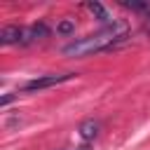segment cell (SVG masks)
<instances>
[{"mask_svg":"<svg viewBox=\"0 0 150 150\" xmlns=\"http://www.w3.org/2000/svg\"><path fill=\"white\" fill-rule=\"evenodd\" d=\"M127 40H129L127 26L120 23V21H112L101 33L87 35V38L73 40L70 45H66L63 47V54L66 56H73V59H84V56H91V54H98V52H110V49L124 45Z\"/></svg>","mask_w":150,"mask_h":150,"instance_id":"cell-1","label":"cell"},{"mask_svg":"<svg viewBox=\"0 0 150 150\" xmlns=\"http://www.w3.org/2000/svg\"><path fill=\"white\" fill-rule=\"evenodd\" d=\"M75 77V73H61V75H42V77H35L30 82L23 84V91H40V89H47V87H54V84H61L66 80Z\"/></svg>","mask_w":150,"mask_h":150,"instance_id":"cell-2","label":"cell"},{"mask_svg":"<svg viewBox=\"0 0 150 150\" xmlns=\"http://www.w3.org/2000/svg\"><path fill=\"white\" fill-rule=\"evenodd\" d=\"M47 35H49V26H47L45 21L33 23V26H28V28L23 30L21 45H33V42H38V40H42V38H47Z\"/></svg>","mask_w":150,"mask_h":150,"instance_id":"cell-3","label":"cell"},{"mask_svg":"<svg viewBox=\"0 0 150 150\" xmlns=\"http://www.w3.org/2000/svg\"><path fill=\"white\" fill-rule=\"evenodd\" d=\"M23 30L26 28H19V26H5L2 30H0V42L2 45H21V40H23Z\"/></svg>","mask_w":150,"mask_h":150,"instance_id":"cell-4","label":"cell"},{"mask_svg":"<svg viewBox=\"0 0 150 150\" xmlns=\"http://www.w3.org/2000/svg\"><path fill=\"white\" fill-rule=\"evenodd\" d=\"M80 136L89 143V141H94L96 136H98V131H101V122L98 120H94V117H89V120H84L82 124H80Z\"/></svg>","mask_w":150,"mask_h":150,"instance_id":"cell-5","label":"cell"},{"mask_svg":"<svg viewBox=\"0 0 150 150\" xmlns=\"http://www.w3.org/2000/svg\"><path fill=\"white\" fill-rule=\"evenodd\" d=\"M87 7H89V12H91V14H94V16H96V19H98L103 26H110V23H112L110 14L105 12V7H103L101 2H94V0H91V2H87Z\"/></svg>","mask_w":150,"mask_h":150,"instance_id":"cell-6","label":"cell"},{"mask_svg":"<svg viewBox=\"0 0 150 150\" xmlns=\"http://www.w3.org/2000/svg\"><path fill=\"white\" fill-rule=\"evenodd\" d=\"M56 33H61V35L75 33V21H73V19H61V21L56 23Z\"/></svg>","mask_w":150,"mask_h":150,"instance_id":"cell-7","label":"cell"},{"mask_svg":"<svg viewBox=\"0 0 150 150\" xmlns=\"http://www.w3.org/2000/svg\"><path fill=\"white\" fill-rule=\"evenodd\" d=\"M124 7H131V9H148L145 2H124Z\"/></svg>","mask_w":150,"mask_h":150,"instance_id":"cell-8","label":"cell"},{"mask_svg":"<svg viewBox=\"0 0 150 150\" xmlns=\"http://www.w3.org/2000/svg\"><path fill=\"white\" fill-rule=\"evenodd\" d=\"M75 150H91L89 145H80V148H75Z\"/></svg>","mask_w":150,"mask_h":150,"instance_id":"cell-9","label":"cell"}]
</instances>
